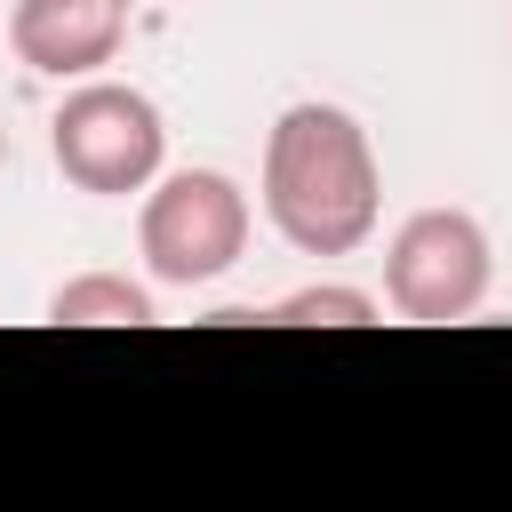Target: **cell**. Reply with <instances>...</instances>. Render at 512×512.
Listing matches in <instances>:
<instances>
[{
	"label": "cell",
	"instance_id": "8992f818",
	"mask_svg": "<svg viewBox=\"0 0 512 512\" xmlns=\"http://www.w3.org/2000/svg\"><path fill=\"white\" fill-rule=\"evenodd\" d=\"M48 320L56 328H152V288H136L128 272H80L48 296Z\"/></svg>",
	"mask_w": 512,
	"mask_h": 512
},
{
	"label": "cell",
	"instance_id": "277c9868",
	"mask_svg": "<svg viewBox=\"0 0 512 512\" xmlns=\"http://www.w3.org/2000/svg\"><path fill=\"white\" fill-rule=\"evenodd\" d=\"M496 280V248L480 232L472 208H416L392 240H384V304L400 320H472L488 304Z\"/></svg>",
	"mask_w": 512,
	"mask_h": 512
},
{
	"label": "cell",
	"instance_id": "3957f363",
	"mask_svg": "<svg viewBox=\"0 0 512 512\" xmlns=\"http://www.w3.org/2000/svg\"><path fill=\"white\" fill-rule=\"evenodd\" d=\"M248 192L224 168H168L144 184L136 248L160 288H208L248 256Z\"/></svg>",
	"mask_w": 512,
	"mask_h": 512
},
{
	"label": "cell",
	"instance_id": "52a82bcc",
	"mask_svg": "<svg viewBox=\"0 0 512 512\" xmlns=\"http://www.w3.org/2000/svg\"><path fill=\"white\" fill-rule=\"evenodd\" d=\"M256 320H272V328H368V320H376V296H368V288H344V280H312V288L280 296V304L256 312Z\"/></svg>",
	"mask_w": 512,
	"mask_h": 512
},
{
	"label": "cell",
	"instance_id": "6da1fadb",
	"mask_svg": "<svg viewBox=\"0 0 512 512\" xmlns=\"http://www.w3.org/2000/svg\"><path fill=\"white\" fill-rule=\"evenodd\" d=\"M264 224L296 248V256H352L376 240L384 216V168L368 128L344 104H288L264 128Z\"/></svg>",
	"mask_w": 512,
	"mask_h": 512
},
{
	"label": "cell",
	"instance_id": "7a4b0ae2",
	"mask_svg": "<svg viewBox=\"0 0 512 512\" xmlns=\"http://www.w3.org/2000/svg\"><path fill=\"white\" fill-rule=\"evenodd\" d=\"M48 160L88 200H128L168 168V120L128 80H80L48 120Z\"/></svg>",
	"mask_w": 512,
	"mask_h": 512
},
{
	"label": "cell",
	"instance_id": "5b68a950",
	"mask_svg": "<svg viewBox=\"0 0 512 512\" xmlns=\"http://www.w3.org/2000/svg\"><path fill=\"white\" fill-rule=\"evenodd\" d=\"M128 40V0H16L8 48L40 80H96Z\"/></svg>",
	"mask_w": 512,
	"mask_h": 512
},
{
	"label": "cell",
	"instance_id": "ba28073f",
	"mask_svg": "<svg viewBox=\"0 0 512 512\" xmlns=\"http://www.w3.org/2000/svg\"><path fill=\"white\" fill-rule=\"evenodd\" d=\"M0 168H8V128H0Z\"/></svg>",
	"mask_w": 512,
	"mask_h": 512
}]
</instances>
